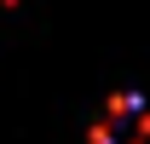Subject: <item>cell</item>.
Returning a JSON list of instances; mask_svg holds the SVG:
<instances>
[{
	"mask_svg": "<svg viewBox=\"0 0 150 144\" xmlns=\"http://www.w3.org/2000/svg\"><path fill=\"white\" fill-rule=\"evenodd\" d=\"M93 144H150V104L139 92H115L93 127Z\"/></svg>",
	"mask_w": 150,
	"mask_h": 144,
	"instance_id": "1",
	"label": "cell"
}]
</instances>
